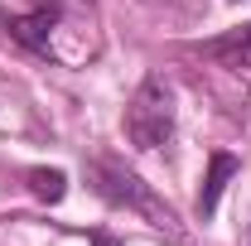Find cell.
Segmentation results:
<instances>
[{"label":"cell","instance_id":"1","mask_svg":"<svg viewBox=\"0 0 251 246\" xmlns=\"http://www.w3.org/2000/svg\"><path fill=\"white\" fill-rule=\"evenodd\" d=\"M174 135V87L164 77H145L126 106V140L135 150H159Z\"/></svg>","mask_w":251,"mask_h":246},{"label":"cell","instance_id":"6","mask_svg":"<svg viewBox=\"0 0 251 246\" xmlns=\"http://www.w3.org/2000/svg\"><path fill=\"white\" fill-rule=\"evenodd\" d=\"M92 246H116V237H106V232H92Z\"/></svg>","mask_w":251,"mask_h":246},{"label":"cell","instance_id":"4","mask_svg":"<svg viewBox=\"0 0 251 246\" xmlns=\"http://www.w3.org/2000/svg\"><path fill=\"white\" fill-rule=\"evenodd\" d=\"M208 53L222 58V63H232V68H251V25H242V29L213 39V44H208Z\"/></svg>","mask_w":251,"mask_h":246},{"label":"cell","instance_id":"7","mask_svg":"<svg viewBox=\"0 0 251 246\" xmlns=\"http://www.w3.org/2000/svg\"><path fill=\"white\" fill-rule=\"evenodd\" d=\"M0 34H10V15L5 10H0Z\"/></svg>","mask_w":251,"mask_h":246},{"label":"cell","instance_id":"8","mask_svg":"<svg viewBox=\"0 0 251 246\" xmlns=\"http://www.w3.org/2000/svg\"><path fill=\"white\" fill-rule=\"evenodd\" d=\"M58 5H68V10H77V5H87V0H58Z\"/></svg>","mask_w":251,"mask_h":246},{"label":"cell","instance_id":"2","mask_svg":"<svg viewBox=\"0 0 251 246\" xmlns=\"http://www.w3.org/2000/svg\"><path fill=\"white\" fill-rule=\"evenodd\" d=\"M92 184L97 193L106 198V203H116V208H130V213L150 217L155 227H164V232H174V213L159 203L155 193H150V184H140L130 169H121L116 159H92Z\"/></svg>","mask_w":251,"mask_h":246},{"label":"cell","instance_id":"3","mask_svg":"<svg viewBox=\"0 0 251 246\" xmlns=\"http://www.w3.org/2000/svg\"><path fill=\"white\" fill-rule=\"evenodd\" d=\"M237 169H242L237 154H227V150H218L213 159H208V179H203V193H198V217L218 213V198H222V188H227V179H232Z\"/></svg>","mask_w":251,"mask_h":246},{"label":"cell","instance_id":"9","mask_svg":"<svg viewBox=\"0 0 251 246\" xmlns=\"http://www.w3.org/2000/svg\"><path fill=\"white\" fill-rule=\"evenodd\" d=\"M247 246H251V227H247Z\"/></svg>","mask_w":251,"mask_h":246},{"label":"cell","instance_id":"5","mask_svg":"<svg viewBox=\"0 0 251 246\" xmlns=\"http://www.w3.org/2000/svg\"><path fill=\"white\" fill-rule=\"evenodd\" d=\"M29 188H34V198L58 203L63 193H68V174L63 169H29Z\"/></svg>","mask_w":251,"mask_h":246}]
</instances>
